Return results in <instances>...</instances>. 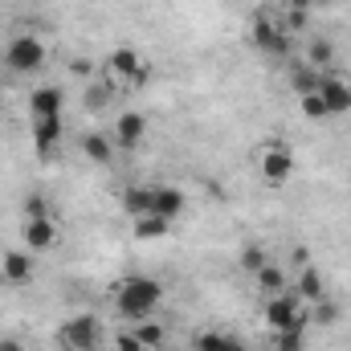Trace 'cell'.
Instances as JSON below:
<instances>
[{
	"label": "cell",
	"instance_id": "f546056e",
	"mask_svg": "<svg viewBox=\"0 0 351 351\" xmlns=\"http://www.w3.org/2000/svg\"><path fill=\"white\" fill-rule=\"evenodd\" d=\"M241 265H245L250 274H258V269H262V265H265L262 250H245V254H241Z\"/></svg>",
	"mask_w": 351,
	"mask_h": 351
},
{
	"label": "cell",
	"instance_id": "4fadbf2b",
	"mask_svg": "<svg viewBox=\"0 0 351 351\" xmlns=\"http://www.w3.org/2000/svg\"><path fill=\"white\" fill-rule=\"evenodd\" d=\"M62 135H66L62 119H33V147H37V156H49L62 143Z\"/></svg>",
	"mask_w": 351,
	"mask_h": 351
},
{
	"label": "cell",
	"instance_id": "44dd1931",
	"mask_svg": "<svg viewBox=\"0 0 351 351\" xmlns=\"http://www.w3.org/2000/svg\"><path fill=\"white\" fill-rule=\"evenodd\" d=\"M258 286H262L265 298H269V294H282V290H286V274H282L278 265H262V269H258Z\"/></svg>",
	"mask_w": 351,
	"mask_h": 351
},
{
	"label": "cell",
	"instance_id": "8992f818",
	"mask_svg": "<svg viewBox=\"0 0 351 351\" xmlns=\"http://www.w3.org/2000/svg\"><path fill=\"white\" fill-rule=\"evenodd\" d=\"M106 74H110V78H127L131 86H143V82L152 78V66H147L131 45H119V49L106 58Z\"/></svg>",
	"mask_w": 351,
	"mask_h": 351
},
{
	"label": "cell",
	"instance_id": "4316f807",
	"mask_svg": "<svg viewBox=\"0 0 351 351\" xmlns=\"http://www.w3.org/2000/svg\"><path fill=\"white\" fill-rule=\"evenodd\" d=\"M306 311H311V323H335V319H339V311H335V306H331L327 298H319V302H311Z\"/></svg>",
	"mask_w": 351,
	"mask_h": 351
},
{
	"label": "cell",
	"instance_id": "603a6c76",
	"mask_svg": "<svg viewBox=\"0 0 351 351\" xmlns=\"http://www.w3.org/2000/svg\"><path fill=\"white\" fill-rule=\"evenodd\" d=\"M298 106H302V114H306V119H315V123L331 119V114H327V102H323V94H319V90H311V94H298Z\"/></svg>",
	"mask_w": 351,
	"mask_h": 351
},
{
	"label": "cell",
	"instance_id": "d6a6232c",
	"mask_svg": "<svg viewBox=\"0 0 351 351\" xmlns=\"http://www.w3.org/2000/svg\"><path fill=\"white\" fill-rule=\"evenodd\" d=\"M0 351H25L21 339H0Z\"/></svg>",
	"mask_w": 351,
	"mask_h": 351
},
{
	"label": "cell",
	"instance_id": "e0dca14e",
	"mask_svg": "<svg viewBox=\"0 0 351 351\" xmlns=\"http://www.w3.org/2000/svg\"><path fill=\"white\" fill-rule=\"evenodd\" d=\"M184 192L180 188H168V184H160L156 188V217H168V221H176L180 213H184Z\"/></svg>",
	"mask_w": 351,
	"mask_h": 351
},
{
	"label": "cell",
	"instance_id": "4dcf8cb0",
	"mask_svg": "<svg viewBox=\"0 0 351 351\" xmlns=\"http://www.w3.org/2000/svg\"><path fill=\"white\" fill-rule=\"evenodd\" d=\"M306 25V8H290V16H286V29H302Z\"/></svg>",
	"mask_w": 351,
	"mask_h": 351
},
{
	"label": "cell",
	"instance_id": "5b68a950",
	"mask_svg": "<svg viewBox=\"0 0 351 351\" xmlns=\"http://www.w3.org/2000/svg\"><path fill=\"white\" fill-rule=\"evenodd\" d=\"M290 176H294V156L286 152L282 139H269L262 152V184L282 188V184H290Z\"/></svg>",
	"mask_w": 351,
	"mask_h": 351
},
{
	"label": "cell",
	"instance_id": "3957f363",
	"mask_svg": "<svg viewBox=\"0 0 351 351\" xmlns=\"http://www.w3.org/2000/svg\"><path fill=\"white\" fill-rule=\"evenodd\" d=\"M4 66L12 74H37L45 66V41L33 37V33H21L4 45Z\"/></svg>",
	"mask_w": 351,
	"mask_h": 351
},
{
	"label": "cell",
	"instance_id": "1f68e13d",
	"mask_svg": "<svg viewBox=\"0 0 351 351\" xmlns=\"http://www.w3.org/2000/svg\"><path fill=\"white\" fill-rule=\"evenodd\" d=\"M290 262H294V269H302V265H311V254H306V250H294Z\"/></svg>",
	"mask_w": 351,
	"mask_h": 351
},
{
	"label": "cell",
	"instance_id": "d6986e66",
	"mask_svg": "<svg viewBox=\"0 0 351 351\" xmlns=\"http://www.w3.org/2000/svg\"><path fill=\"white\" fill-rule=\"evenodd\" d=\"M82 152H86L94 164H110V160H114V143H110V135H98V131L82 139Z\"/></svg>",
	"mask_w": 351,
	"mask_h": 351
},
{
	"label": "cell",
	"instance_id": "52a82bcc",
	"mask_svg": "<svg viewBox=\"0 0 351 351\" xmlns=\"http://www.w3.org/2000/svg\"><path fill=\"white\" fill-rule=\"evenodd\" d=\"M254 45L262 49V53H269V58H282L286 49H290V37H286V29H278L269 16H258L254 21Z\"/></svg>",
	"mask_w": 351,
	"mask_h": 351
},
{
	"label": "cell",
	"instance_id": "7a4b0ae2",
	"mask_svg": "<svg viewBox=\"0 0 351 351\" xmlns=\"http://www.w3.org/2000/svg\"><path fill=\"white\" fill-rule=\"evenodd\" d=\"M262 319L265 327L278 335V331H290V327H311V311H306V302L298 298V294H269L262 306Z\"/></svg>",
	"mask_w": 351,
	"mask_h": 351
},
{
	"label": "cell",
	"instance_id": "277c9868",
	"mask_svg": "<svg viewBox=\"0 0 351 351\" xmlns=\"http://www.w3.org/2000/svg\"><path fill=\"white\" fill-rule=\"evenodd\" d=\"M102 343V323L94 315H74L70 323L58 327V348L62 351H94Z\"/></svg>",
	"mask_w": 351,
	"mask_h": 351
},
{
	"label": "cell",
	"instance_id": "ac0fdd59",
	"mask_svg": "<svg viewBox=\"0 0 351 351\" xmlns=\"http://www.w3.org/2000/svg\"><path fill=\"white\" fill-rule=\"evenodd\" d=\"M196 351H250L237 335H225V331H204L196 335Z\"/></svg>",
	"mask_w": 351,
	"mask_h": 351
},
{
	"label": "cell",
	"instance_id": "6da1fadb",
	"mask_svg": "<svg viewBox=\"0 0 351 351\" xmlns=\"http://www.w3.org/2000/svg\"><path fill=\"white\" fill-rule=\"evenodd\" d=\"M160 302H164V286H160L156 278H127V282L119 286V294H114V311H119L127 323L152 319V315L160 311Z\"/></svg>",
	"mask_w": 351,
	"mask_h": 351
},
{
	"label": "cell",
	"instance_id": "2e32d148",
	"mask_svg": "<svg viewBox=\"0 0 351 351\" xmlns=\"http://www.w3.org/2000/svg\"><path fill=\"white\" fill-rule=\"evenodd\" d=\"M172 225L176 221H168V217L147 213V217H135V237H139V241H160V237L172 233Z\"/></svg>",
	"mask_w": 351,
	"mask_h": 351
},
{
	"label": "cell",
	"instance_id": "e575fe53",
	"mask_svg": "<svg viewBox=\"0 0 351 351\" xmlns=\"http://www.w3.org/2000/svg\"><path fill=\"white\" fill-rule=\"evenodd\" d=\"M0 102H4V98H0Z\"/></svg>",
	"mask_w": 351,
	"mask_h": 351
},
{
	"label": "cell",
	"instance_id": "8fae6325",
	"mask_svg": "<svg viewBox=\"0 0 351 351\" xmlns=\"http://www.w3.org/2000/svg\"><path fill=\"white\" fill-rule=\"evenodd\" d=\"M0 278L12 282V286H25V282L33 278V254H29V250H8V254L0 258Z\"/></svg>",
	"mask_w": 351,
	"mask_h": 351
},
{
	"label": "cell",
	"instance_id": "30bf717a",
	"mask_svg": "<svg viewBox=\"0 0 351 351\" xmlns=\"http://www.w3.org/2000/svg\"><path fill=\"white\" fill-rule=\"evenodd\" d=\"M319 94L327 102V114H348L351 110V82L331 74V78H319Z\"/></svg>",
	"mask_w": 351,
	"mask_h": 351
},
{
	"label": "cell",
	"instance_id": "5bb4252c",
	"mask_svg": "<svg viewBox=\"0 0 351 351\" xmlns=\"http://www.w3.org/2000/svg\"><path fill=\"white\" fill-rule=\"evenodd\" d=\"M123 208L131 213V221L156 213V188H152V184H131V188L123 192Z\"/></svg>",
	"mask_w": 351,
	"mask_h": 351
},
{
	"label": "cell",
	"instance_id": "d4e9b609",
	"mask_svg": "<svg viewBox=\"0 0 351 351\" xmlns=\"http://www.w3.org/2000/svg\"><path fill=\"white\" fill-rule=\"evenodd\" d=\"M331 58H335L331 41H311V49H306V66H331Z\"/></svg>",
	"mask_w": 351,
	"mask_h": 351
},
{
	"label": "cell",
	"instance_id": "836d02e7",
	"mask_svg": "<svg viewBox=\"0 0 351 351\" xmlns=\"http://www.w3.org/2000/svg\"><path fill=\"white\" fill-rule=\"evenodd\" d=\"M290 8H311V0H290Z\"/></svg>",
	"mask_w": 351,
	"mask_h": 351
},
{
	"label": "cell",
	"instance_id": "7c38bea8",
	"mask_svg": "<svg viewBox=\"0 0 351 351\" xmlns=\"http://www.w3.org/2000/svg\"><path fill=\"white\" fill-rule=\"evenodd\" d=\"M25 245H29V254H49L58 245V225L49 217L45 221H29L25 225Z\"/></svg>",
	"mask_w": 351,
	"mask_h": 351
},
{
	"label": "cell",
	"instance_id": "ba28073f",
	"mask_svg": "<svg viewBox=\"0 0 351 351\" xmlns=\"http://www.w3.org/2000/svg\"><path fill=\"white\" fill-rule=\"evenodd\" d=\"M143 135H147V119H143L139 110H123V114L114 119V143H119L123 152H135V147L143 143Z\"/></svg>",
	"mask_w": 351,
	"mask_h": 351
},
{
	"label": "cell",
	"instance_id": "f1b7e54d",
	"mask_svg": "<svg viewBox=\"0 0 351 351\" xmlns=\"http://www.w3.org/2000/svg\"><path fill=\"white\" fill-rule=\"evenodd\" d=\"M110 343H114V351H147L135 339V331H119V335H110Z\"/></svg>",
	"mask_w": 351,
	"mask_h": 351
},
{
	"label": "cell",
	"instance_id": "484cf974",
	"mask_svg": "<svg viewBox=\"0 0 351 351\" xmlns=\"http://www.w3.org/2000/svg\"><path fill=\"white\" fill-rule=\"evenodd\" d=\"M290 86H294V94H311V90H319V78H315V70L306 66V70H294V74H290Z\"/></svg>",
	"mask_w": 351,
	"mask_h": 351
},
{
	"label": "cell",
	"instance_id": "9a60e30c",
	"mask_svg": "<svg viewBox=\"0 0 351 351\" xmlns=\"http://www.w3.org/2000/svg\"><path fill=\"white\" fill-rule=\"evenodd\" d=\"M294 294L311 306V302H319V298H327V286H323V274L315 269V265H302L298 269V282H294Z\"/></svg>",
	"mask_w": 351,
	"mask_h": 351
},
{
	"label": "cell",
	"instance_id": "83f0119b",
	"mask_svg": "<svg viewBox=\"0 0 351 351\" xmlns=\"http://www.w3.org/2000/svg\"><path fill=\"white\" fill-rule=\"evenodd\" d=\"M25 217H29V221H45V217H49V200H45V196H29V200H25Z\"/></svg>",
	"mask_w": 351,
	"mask_h": 351
},
{
	"label": "cell",
	"instance_id": "ffe728a7",
	"mask_svg": "<svg viewBox=\"0 0 351 351\" xmlns=\"http://www.w3.org/2000/svg\"><path fill=\"white\" fill-rule=\"evenodd\" d=\"M131 331H135V339H139V343H143L147 351H152V348H160V343L168 339V331H164V327H160L156 319H143V323H135Z\"/></svg>",
	"mask_w": 351,
	"mask_h": 351
},
{
	"label": "cell",
	"instance_id": "cb8c5ba5",
	"mask_svg": "<svg viewBox=\"0 0 351 351\" xmlns=\"http://www.w3.org/2000/svg\"><path fill=\"white\" fill-rule=\"evenodd\" d=\"M110 98H114V78H102V82L86 94V106H90V110H102Z\"/></svg>",
	"mask_w": 351,
	"mask_h": 351
},
{
	"label": "cell",
	"instance_id": "9c48e42d",
	"mask_svg": "<svg viewBox=\"0 0 351 351\" xmlns=\"http://www.w3.org/2000/svg\"><path fill=\"white\" fill-rule=\"evenodd\" d=\"M62 106H66L62 86H37L29 94V114L33 119H62Z\"/></svg>",
	"mask_w": 351,
	"mask_h": 351
},
{
	"label": "cell",
	"instance_id": "7402d4cb",
	"mask_svg": "<svg viewBox=\"0 0 351 351\" xmlns=\"http://www.w3.org/2000/svg\"><path fill=\"white\" fill-rule=\"evenodd\" d=\"M274 351H306V327H290L274 335Z\"/></svg>",
	"mask_w": 351,
	"mask_h": 351
}]
</instances>
